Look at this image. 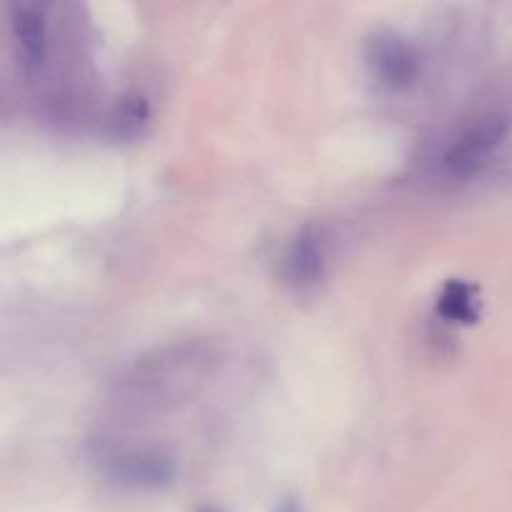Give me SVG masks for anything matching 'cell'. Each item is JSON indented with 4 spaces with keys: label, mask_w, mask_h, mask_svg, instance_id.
I'll list each match as a JSON object with an SVG mask.
<instances>
[{
    "label": "cell",
    "mask_w": 512,
    "mask_h": 512,
    "mask_svg": "<svg viewBox=\"0 0 512 512\" xmlns=\"http://www.w3.org/2000/svg\"><path fill=\"white\" fill-rule=\"evenodd\" d=\"M198 512H225V510H220V508H200Z\"/></svg>",
    "instance_id": "8"
},
{
    "label": "cell",
    "mask_w": 512,
    "mask_h": 512,
    "mask_svg": "<svg viewBox=\"0 0 512 512\" xmlns=\"http://www.w3.org/2000/svg\"><path fill=\"white\" fill-rule=\"evenodd\" d=\"M508 118L503 113H483L465 120L440 143L433 155V170L443 180H468L493 158L508 135Z\"/></svg>",
    "instance_id": "1"
},
{
    "label": "cell",
    "mask_w": 512,
    "mask_h": 512,
    "mask_svg": "<svg viewBox=\"0 0 512 512\" xmlns=\"http://www.w3.org/2000/svg\"><path fill=\"white\" fill-rule=\"evenodd\" d=\"M10 38H13L15 58L25 73L35 75L48 63L50 28L48 8L38 3L10 5Z\"/></svg>",
    "instance_id": "4"
},
{
    "label": "cell",
    "mask_w": 512,
    "mask_h": 512,
    "mask_svg": "<svg viewBox=\"0 0 512 512\" xmlns=\"http://www.w3.org/2000/svg\"><path fill=\"white\" fill-rule=\"evenodd\" d=\"M438 313L450 323H475V318H478V290L465 280H448L438 295Z\"/></svg>",
    "instance_id": "6"
},
{
    "label": "cell",
    "mask_w": 512,
    "mask_h": 512,
    "mask_svg": "<svg viewBox=\"0 0 512 512\" xmlns=\"http://www.w3.org/2000/svg\"><path fill=\"white\" fill-rule=\"evenodd\" d=\"M365 58H368L375 80H380L385 88H405V85L418 78V50L408 38H403L395 30H378L368 40Z\"/></svg>",
    "instance_id": "3"
},
{
    "label": "cell",
    "mask_w": 512,
    "mask_h": 512,
    "mask_svg": "<svg viewBox=\"0 0 512 512\" xmlns=\"http://www.w3.org/2000/svg\"><path fill=\"white\" fill-rule=\"evenodd\" d=\"M325 270H328V238L318 225H305L290 238L280 258V275L290 288L305 293L323 283Z\"/></svg>",
    "instance_id": "2"
},
{
    "label": "cell",
    "mask_w": 512,
    "mask_h": 512,
    "mask_svg": "<svg viewBox=\"0 0 512 512\" xmlns=\"http://www.w3.org/2000/svg\"><path fill=\"white\" fill-rule=\"evenodd\" d=\"M275 512H300V508H298V503H295V500H285L283 505H278V510Z\"/></svg>",
    "instance_id": "7"
},
{
    "label": "cell",
    "mask_w": 512,
    "mask_h": 512,
    "mask_svg": "<svg viewBox=\"0 0 512 512\" xmlns=\"http://www.w3.org/2000/svg\"><path fill=\"white\" fill-rule=\"evenodd\" d=\"M105 470L113 480L135 488H158L173 478V460L155 448H120L105 455Z\"/></svg>",
    "instance_id": "5"
}]
</instances>
